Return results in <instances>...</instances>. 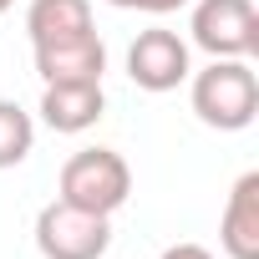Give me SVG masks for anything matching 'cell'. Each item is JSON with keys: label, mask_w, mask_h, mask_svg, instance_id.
Masks as SVG:
<instances>
[{"label": "cell", "mask_w": 259, "mask_h": 259, "mask_svg": "<svg viewBox=\"0 0 259 259\" xmlns=\"http://www.w3.org/2000/svg\"><path fill=\"white\" fill-rule=\"evenodd\" d=\"M188 102L198 112L203 127H219V133H244V127L259 117V76L249 61L239 56H219L203 71L188 76Z\"/></svg>", "instance_id": "1"}, {"label": "cell", "mask_w": 259, "mask_h": 259, "mask_svg": "<svg viewBox=\"0 0 259 259\" xmlns=\"http://www.w3.org/2000/svg\"><path fill=\"white\" fill-rule=\"evenodd\" d=\"M56 198L87 208V213H117L127 198H133V168H127L122 153L112 148H81L61 163V178H56Z\"/></svg>", "instance_id": "2"}, {"label": "cell", "mask_w": 259, "mask_h": 259, "mask_svg": "<svg viewBox=\"0 0 259 259\" xmlns=\"http://www.w3.org/2000/svg\"><path fill=\"white\" fill-rule=\"evenodd\" d=\"M36 249L41 259H102L112 249V219L87 213L66 198H51L36 213Z\"/></svg>", "instance_id": "3"}, {"label": "cell", "mask_w": 259, "mask_h": 259, "mask_svg": "<svg viewBox=\"0 0 259 259\" xmlns=\"http://www.w3.org/2000/svg\"><path fill=\"white\" fill-rule=\"evenodd\" d=\"M188 36L213 61L219 56L249 61L259 51V11H254V0H193Z\"/></svg>", "instance_id": "4"}, {"label": "cell", "mask_w": 259, "mask_h": 259, "mask_svg": "<svg viewBox=\"0 0 259 259\" xmlns=\"http://www.w3.org/2000/svg\"><path fill=\"white\" fill-rule=\"evenodd\" d=\"M127 76L133 87L163 97V92H178L188 76H193V51L178 31L168 26H153V31H138V41L127 46Z\"/></svg>", "instance_id": "5"}, {"label": "cell", "mask_w": 259, "mask_h": 259, "mask_svg": "<svg viewBox=\"0 0 259 259\" xmlns=\"http://www.w3.org/2000/svg\"><path fill=\"white\" fill-rule=\"evenodd\" d=\"M107 112V92L102 81H51L41 87V122L51 127V133H87V127H97Z\"/></svg>", "instance_id": "6"}, {"label": "cell", "mask_w": 259, "mask_h": 259, "mask_svg": "<svg viewBox=\"0 0 259 259\" xmlns=\"http://www.w3.org/2000/svg\"><path fill=\"white\" fill-rule=\"evenodd\" d=\"M92 31H97L92 26V0H31V11H26L31 51L66 46V41H81Z\"/></svg>", "instance_id": "7"}, {"label": "cell", "mask_w": 259, "mask_h": 259, "mask_svg": "<svg viewBox=\"0 0 259 259\" xmlns=\"http://www.w3.org/2000/svg\"><path fill=\"white\" fill-rule=\"evenodd\" d=\"M219 244L229 259H259V173H244L229 188V203L219 219Z\"/></svg>", "instance_id": "8"}, {"label": "cell", "mask_w": 259, "mask_h": 259, "mask_svg": "<svg viewBox=\"0 0 259 259\" xmlns=\"http://www.w3.org/2000/svg\"><path fill=\"white\" fill-rule=\"evenodd\" d=\"M36 71H41L46 87L51 81H102L107 46H102L97 31L81 36V41H66V46H46V51H36Z\"/></svg>", "instance_id": "9"}, {"label": "cell", "mask_w": 259, "mask_h": 259, "mask_svg": "<svg viewBox=\"0 0 259 259\" xmlns=\"http://www.w3.org/2000/svg\"><path fill=\"white\" fill-rule=\"evenodd\" d=\"M36 148V122L31 112H21L16 102H0V173L6 168H21Z\"/></svg>", "instance_id": "10"}, {"label": "cell", "mask_w": 259, "mask_h": 259, "mask_svg": "<svg viewBox=\"0 0 259 259\" xmlns=\"http://www.w3.org/2000/svg\"><path fill=\"white\" fill-rule=\"evenodd\" d=\"M107 6H117V11H143V16H168V11L193 6V0H107Z\"/></svg>", "instance_id": "11"}, {"label": "cell", "mask_w": 259, "mask_h": 259, "mask_svg": "<svg viewBox=\"0 0 259 259\" xmlns=\"http://www.w3.org/2000/svg\"><path fill=\"white\" fill-rule=\"evenodd\" d=\"M158 259H213V254H208L203 244H168Z\"/></svg>", "instance_id": "12"}, {"label": "cell", "mask_w": 259, "mask_h": 259, "mask_svg": "<svg viewBox=\"0 0 259 259\" xmlns=\"http://www.w3.org/2000/svg\"><path fill=\"white\" fill-rule=\"evenodd\" d=\"M11 6H16V0H0V16H6V11H11Z\"/></svg>", "instance_id": "13"}]
</instances>
